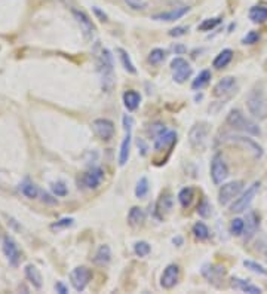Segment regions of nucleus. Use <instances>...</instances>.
I'll return each mask as SVG.
<instances>
[{"label": "nucleus", "mask_w": 267, "mask_h": 294, "mask_svg": "<svg viewBox=\"0 0 267 294\" xmlns=\"http://www.w3.org/2000/svg\"><path fill=\"white\" fill-rule=\"evenodd\" d=\"M247 107L252 116L258 121L267 118V98L261 86L252 88L247 97Z\"/></svg>", "instance_id": "nucleus-1"}, {"label": "nucleus", "mask_w": 267, "mask_h": 294, "mask_svg": "<svg viewBox=\"0 0 267 294\" xmlns=\"http://www.w3.org/2000/svg\"><path fill=\"white\" fill-rule=\"evenodd\" d=\"M227 124L230 125L232 128H235V129H239V131L251 134V135H260L261 134L258 125L252 122L251 119H248L239 108L230 110V113L227 115Z\"/></svg>", "instance_id": "nucleus-2"}, {"label": "nucleus", "mask_w": 267, "mask_h": 294, "mask_svg": "<svg viewBox=\"0 0 267 294\" xmlns=\"http://www.w3.org/2000/svg\"><path fill=\"white\" fill-rule=\"evenodd\" d=\"M96 65H98V72H100L101 82H103V88L106 91H110L111 86H113L114 72H113V57H111V52L109 49L101 51Z\"/></svg>", "instance_id": "nucleus-3"}, {"label": "nucleus", "mask_w": 267, "mask_h": 294, "mask_svg": "<svg viewBox=\"0 0 267 294\" xmlns=\"http://www.w3.org/2000/svg\"><path fill=\"white\" fill-rule=\"evenodd\" d=\"M209 134V126L205 122H199L191 126L189 132V141L195 150H202L206 144V139Z\"/></svg>", "instance_id": "nucleus-4"}, {"label": "nucleus", "mask_w": 267, "mask_h": 294, "mask_svg": "<svg viewBox=\"0 0 267 294\" xmlns=\"http://www.w3.org/2000/svg\"><path fill=\"white\" fill-rule=\"evenodd\" d=\"M260 186H261L260 182L252 183L251 186L247 189V192L232 203V211H233V213H242V211L248 210L250 205H251V202L254 201V198L257 196V193H258V190H260Z\"/></svg>", "instance_id": "nucleus-5"}, {"label": "nucleus", "mask_w": 267, "mask_h": 294, "mask_svg": "<svg viewBox=\"0 0 267 294\" xmlns=\"http://www.w3.org/2000/svg\"><path fill=\"white\" fill-rule=\"evenodd\" d=\"M132 125H134V121L131 116L126 115L124 118V126H125L126 135L122 144H120V152H119V165L124 167L126 165L128 159H129V153H131V140H132Z\"/></svg>", "instance_id": "nucleus-6"}, {"label": "nucleus", "mask_w": 267, "mask_h": 294, "mask_svg": "<svg viewBox=\"0 0 267 294\" xmlns=\"http://www.w3.org/2000/svg\"><path fill=\"white\" fill-rule=\"evenodd\" d=\"M227 177H229L227 164L224 162L223 156L215 155L212 157V164H211V178H212V183L220 186Z\"/></svg>", "instance_id": "nucleus-7"}, {"label": "nucleus", "mask_w": 267, "mask_h": 294, "mask_svg": "<svg viewBox=\"0 0 267 294\" xmlns=\"http://www.w3.org/2000/svg\"><path fill=\"white\" fill-rule=\"evenodd\" d=\"M91 270L85 266H79L76 269L71 270L70 274V281H71V285L76 291H83L86 288V285L89 284L91 281Z\"/></svg>", "instance_id": "nucleus-8"}, {"label": "nucleus", "mask_w": 267, "mask_h": 294, "mask_svg": "<svg viewBox=\"0 0 267 294\" xmlns=\"http://www.w3.org/2000/svg\"><path fill=\"white\" fill-rule=\"evenodd\" d=\"M171 69H173L174 80L177 83H184L191 76V67L184 58H180V57L174 58L171 61Z\"/></svg>", "instance_id": "nucleus-9"}, {"label": "nucleus", "mask_w": 267, "mask_h": 294, "mask_svg": "<svg viewBox=\"0 0 267 294\" xmlns=\"http://www.w3.org/2000/svg\"><path fill=\"white\" fill-rule=\"evenodd\" d=\"M242 187H244L242 182H230V183L223 185L220 187V192H219V202L221 205L230 203L240 193Z\"/></svg>", "instance_id": "nucleus-10"}, {"label": "nucleus", "mask_w": 267, "mask_h": 294, "mask_svg": "<svg viewBox=\"0 0 267 294\" xmlns=\"http://www.w3.org/2000/svg\"><path fill=\"white\" fill-rule=\"evenodd\" d=\"M2 250H3V254L6 256V259L9 260V263L12 266H16L21 260V253H19V248L16 245V242L9 236H3V244H2Z\"/></svg>", "instance_id": "nucleus-11"}, {"label": "nucleus", "mask_w": 267, "mask_h": 294, "mask_svg": "<svg viewBox=\"0 0 267 294\" xmlns=\"http://www.w3.org/2000/svg\"><path fill=\"white\" fill-rule=\"evenodd\" d=\"M95 134L104 141H109L114 135V124L109 119H95L92 124Z\"/></svg>", "instance_id": "nucleus-12"}, {"label": "nucleus", "mask_w": 267, "mask_h": 294, "mask_svg": "<svg viewBox=\"0 0 267 294\" xmlns=\"http://www.w3.org/2000/svg\"><path fill=\"white\" fill-rule=\"evenodd\" d=\"M180 277V267L177 264H168L166 269L162 274V279H160V285L166 290L173 288L174 285L177 284Z\"/></svg>", "instance_id": "nucleus-13"}, {"label": "nucleus", "mask_w": 267, "mask_h": 294, "mask_svg": "<svg viewBox=\"0 0 267 294\" xmlns=\"http://www.w3.org/2000/svg\"><path fill=\"white\" fill-rule=\"evenodd\" d=\"M103 178H104V171L101 168H92L82 175V185L88 189H96L101 185Z\"/></svg>", "instance_id": "nucleus-14"}, {"label": "nucleus", "mask_w": 267, "mask_h": 294, "mask_svg": "<svg viewBox=\"0 0 267 294\" xmlns=\"http://www.w3.org/2000/svg\"><path fill=\"white\" fill-rule=\"evenodd\" d=\"M73 16H75V19L78 21V24L80 26L83 34H85L86 37H92V34H94L95 31V26L92 24L91 18L86 15L83 11H78V9H73Z\"/></svg>", "instance_id": "nucleus-15"}, {"label": "nucleus", "mask_w": 267, "mask_h": 294, "mask_svg": "<svg viewBox=\"0 0 267 294\" xmlns=\"http://www.w3.org/2000/svg\"><path fill=\"white\" fill-rule=\"evenodd\" d=\"M190 11L189 6H180V8H175L169 12H162V14H156L153 15V19L156 21H166V22H171L175 19H180L181 16H184Z\"/></svg>", "instance_id": "nucleus-16"}, {"label": "nucleus", "mask_w": 267, "mask_h": 294, "mask_svg": "<svg viewBox=\"0 0 267 294\" xmlns=\"http://www.w3.org/2000/svg\"><path fill=\"white\" fill-rule=\"evenodd\" d=\"M258 223H260V218L257 216L255 211H251L248 216H247V220H245V229H244V235H245V241H250L254 233L257 232L258 229Z\"/></svg>", "instance_id": "nucleus-17"}, {"label": "nucleus", "mask_w": 267, "mask_h": 294, "mask_svg": "<svg viewBox=\"0 0 267 294\" xmlns=\"http://www.w3.org/2000/svg\"><path fill=\"white\" fill-rule=\"evenodd\" d=\"M236 85V79L235 78H230V76H227V78L221 79L220 82L214 86V95L215 97H223V95H226V94H229L232 89H233V86Z\"/></svg>", "instance_id": "nucleus-18"}, {"label": "nucleus", "mask_w": 267, "mask_h": 294, "mask_svg": "<svg viewBox=\"0 0 267 294\" xmlns=\"http://www.w3.org/2000/svg\"><path fill=\"white\" fill-rule=\"evenodd\" d=\"M177 140V134L174 131H166L162 135H159L155 139V150H162L165 147L173 146L174 141Z\"/></svg>", "instance_id": "nucleus-19"}, {"label": "nucleus", "mask_w": 267, "mask_h": 294, "mask_svg": "<svg viewBox=\"0 0 267 294\" xmlns=\"http://www.w3.org/2000/svg\"><path fill=\"white\" fill-rule=\"evenodd\" d=\"M232 287L235 290H239L242 293H248V294H261V290L257 287V285H252L250 282L244 281V279L233 278L232 279Z\"/></svg>", "instance_id": "nucleus-20"}, {"label": "nucleus", "mask_w": 267, "mask_h": 294, "mask_svg": "<svg viewBox=\"0 0 267 294\" xmlns=\"http://www.w3.org/2000/svg\"><path fill=\"white\" fill-rule=\"evenodd\" d=\"M141 103V95L137 93V91H126L124 94V104L129 111H134L137 110V107L140 106Z\"/></svg>", "instance_id": "nucleus-21"}, {"label": "nucleus", "mask_w": 267, "mask_h": 294, "mask_svg": "<svg viewBox=\"0 0 267 294\" xmlns=\"http://www.w3.org/2000/svg\"><path fill=\"white\" fill-rule=\"evenodd\" d=\"M232 141H236V143H240V144H244V146H247L251 152H254V155L255 157H260V156L263 155V149H261V146H258L255 141H252L251 139H247V137H240V135H233V137H230Z\"/></svg>", "instance_id": "nucleus-22"}, {"label": "nucleus", "mask_w": 267, "mask_h": 294, "mask_svg": "<svg viewBox=\"0 0 267 294\" xmlns=\"http://www.w3.org/2000/svg\"><path fill=\"white\" fill-rule=\"evenodd\" d=\"M232 58H233V51H232V49H223L220 54L215 57L212 65H214L215 69L221 70V69H224V67L229 65V62L232 61Z\"/></svg>", "instance_id": "nucleus-23"}, {"label": "nucleus", "mask_w": 267, "mask_h": 294, "mask_svg": "<svg viewBox=\"0 0 267 294\" xmlns=\"http://www.w3.org/2000/svg\"><path fill=\"white\" fill-rule=\"evenodd\" d=\"M202 275L208 281H217L220 278L221 275H224V267H220V266H212V264H205L202 267Z\"/></svg>", "instance_id": "nucleus-24"}, {"label": "nucleus", "mask_w": 267, "mask_h": 294, "mask_svg": "<svg viewBox=\"0 0 267 294\" xmlns=\"http://www.w3.org/2000/svg\"><path fill=\"white\" fill-rule=\"evenodd\" d=\"M26 277L33 284V287L40 288L42 287V275L39 272V269L33 264H27L26 266Z\"/></svg>", "instance_id": "nucleus-25"}, {"label": "nucleus", "mask_w": 267, "mask_h": 294, "mask_svg": "<svg viewBox=\"0 0 267 294\" xmlns=\"http://www.w3.org/2000/svg\"><path fill=\"white\" fill-rule=\"evenodd\" d=\"M250 19L252 22L261 24L267 21V8L266 6H252L250 9Z\"/></svg>", "instance_id": "nucleus-26"}, {"label": "nucleus", "mask_w": 267, "mask_h": 294, "mask_svg": "<svg viewBox=\"0 0 267 294\" xmlns=\"http://www.w3.org/2000/svg\"><path fill=\"white\" fill-rule=\"evenodd\" d=\"M111 260V251L109 245H101L98 248L96 254L94 257V262L100 266H104V264H109V262Z\"/></svg>", "instance_id": "nucleus-27"}, {"label": "nucleus", "mask_w": 267, "mask_h": 294, "mask_svg": "<svg viewBox=\"0 0 267 294\" xmlns=\"http://www.w3.org/2000/svg\"><path fill=\"white\" fill-rule=\"evenodd\" d=\"M144 218H145L144 211L140 207H132L129 214H128V221H129L131 226H140V224H142Z\"/></svg>", "instance_id": "nucleus-28"}, {"label": "nucleus", "mask_w": 267, "mask_h": 294, "mask_svg": "<svg viewBox=\"0 0 267 294\" xmlns=\"http://www.w3.org/2000/svg\"><path fill=\"white\" fill-rule=\"evenodd\" d=\"M209 80H211V72H209V70H202V72L199 73V76L193 80L191 88H193L195 91L202 89V88H205V86L209 83Z\"/></svg>", "instance_id": "nucleus-29"}, {"label": "nucleus", "mask_w": 267, "mask_h": 294, "mask_svg": "<svg viewBox=\"0 0 267 294\" xmlns=\"http://www.w3.org/2000/svg\"><path fill=\"white\" fill-rule=\"evenodd\" d=\"M117 54H119L120 62H122V65H124V69H125L126 72L135 75V73H137V69H135V65H134V62L131 61V58H129V55H128V52H126L125 49L119 48V49H117Z\"/></svg>", "instance_id": "nucleus-30"}, {"label": "nucleus", "mask_w": 267, "mask_h": 294, "mask_svg": "<svg viewBox=\"0 0 267 294\" xmlns=\"http://www.w3.org/2000/svg\"><path fill=\"white\" fill-rule=\"evenodd\" d=\"M193 198H195V192H193L191 187H184V189L178 193V201H180L183 208L190 207L191 202H193Z\"/></svg>", "instance_id": "nucleus-31"}, {"label": "nucleus", "mask_w": 267, "mask_h": 294, "mask_svg": "<svg viewBox=\"0 0 267 294\" xmlns=\"http://www.w3.org/2000/svg\"><path fill=\"white\" fill-rule=\"evenodd\" d=\"M21 193H22L24 196L30 198V199H34V198H37V195H39V189H37L36 185H33L30 182H24V183L21 185Z\"/></svg>", "instance_id": "nucleus-32"}, {"label": "nucleus", "mask_w": 267, "mask_h": 294, "mask_svg": "<svg viewBox=\"0 0 267 294\" xmlns=\"http://www.w3.org/2000/svg\"><path fill=\"white\" fill-rule=\"evenodd\" d=\"M193 235H195L196 239L204 241V239H206V238L209 236V231H208V228L205 226L202 221H198V223L193 226Z\"/></svg>", "instance_id": "nucleus-33"}, {"label": "nucleus", "mask_w": 267, "mask_h": 294, "mask_svg": "<svg viewBox=\"0 0 267 294\" xmlns=\"http://www.w3.org/2000/svg\"><path fill=\"white\" fill-rule=\"evenodd\" d=\"M244 266H245L247 269L252 270V272L258 274V275L267 277V269L263 266V264L257 263V262H252V260H245V262H244Z\"/></svg>", "instance_id": "nucleus-34"}, {"label": "nucleus", "mask_w": 267, "mask_h": 294, "mask_svg": "<svg viewBox=\"0 0 267 294\" xmlns=\"http://www.w3.org/2000/svg\"><path fill=\"white\" fill-rule=\"evenodd\" d=\"M165 57H166L165 51L156 48V49H153V51L150 52V55H149V62L153 64V65H157V64H160V62L165 60Z\"/></svg>", "instance_id": "nucleus-35"}, {"label": "nucleus", "mask_w": 267, "mask_h": 294, "mask_svg": "<svg viewBox=\"0 0 267 294\" xmlns=\"http://www.w3.org/2000/svg\"><path fill=\"white\" fill-rule=\"evenodd\" d=\"M149 193V180L145 177H141L135 187V196L137 198H144Z\"/></svg>", "instance_id": "nucleus-36"}, {"label": "nucleus", "mask_w": 267, "mask_h": 294, "mask_svg": "<svg viewBox=\"0 0 267 294\" xmlns=\"http://www.w3.org/2000/svg\"><path fill=\"white\" fill-rule=\"evenodd\" d=\"M221 22V18H208V19H205L204 22L198 27V30H201V31H211L212 29H215L219 24Z\"/></svg>", "instance_id": "nucleus-37"}, {"label": "nucleus", "mask_w": 267, "mask_h": 294, "mask_svg": "<svg viewBox=\"0 0 267 294\" xmlns=\"http://www.w3.org/2000/svg\"><path fill=\"white\" fill-rule=\"evenodd\" d=\"M244 229H245V221L242 218H235L232 220V224H230V231L236 236H240L244 233Z\"/></svg>", "instance_id": "nucleus-38"}, {"label": "nucleus", "mask_w": 267, "mask_h": 294, "mask_svg": "<svg viewBox=\"0 0 267 294\" xmlns=\"http://www.w3.org/2000/svg\"><path fill=\"white\" fill-rule=\"evenodd\" d=\"M150 245L145 242V241H140V242H137L135 245H134V251H135V254L138 256V257H145L149 253H150Z\"/></svg>", "instance_id": "nucleus-39"}, {"label": "nucleus", "mask_w": 267, "mask_h": 294, "mask_svg": "<svg viewBox=\"0 0 267 294\" xmlns=\"http://www.w3.org/2000/svg\"><path fill=\"white\" fill-rule=\"evenodd\" d=\"M73 223H75V220H73L71 217H70V218H61V220H58L57 223L51 224V229H52V231H61V229H65V228H70Z\"/></svg>", "instance_id": "nucleus-40"}, {"label": "nucleus", "mask_w": 267, "mask_h": 294, "mask_svg": "<svg viewBox=\"0 0 267 294\" xmlns=\"http://www.w3.org/2000/svg\"><path fill=\"white\" fill-rule=\"evenodd\" d=\"M211 213H212V208H211L209 202L204 199V201L199 203V207H198V214L201 217H204V218H206V217L211 216Z\"/></svg>", "instance_id": "nucleus-41"}, {"label": "nucleus", "mask_w": 267, "mask_h": 294, "mask_svg": "<svg viewBox=\"0 0 267 294\" xmlns=\"http://www.w3.org/2000/svg\"><path fill=\"white\" fill-rule=\"evenodd\" d=\"M260 40V33L258 31H250L244 39H242V42L245 43V45H254V43H257Z\"/></svg>", "instance_id": "nucleus-42"}, {"label": "nucleus", "mask_w": 267, "mask_h": 294, "mask_svg": "<svg viewBox=\"0 0 267 294\" xmlns=\"http://www.w3.org/2000/svg\"><path fill=\"white\" fill-rule=\"evenodd\" d=\"M51 189H52V192H54L55 196H65V195H67V187H65V185L61 183V182H58V183H52Z\"/></svg>", "instance_id": "nucleus-43"}, {"label": "nucleus", "mask_w": 267, "mask_h": 294, "mask_svg": "<svg viewBox=\"0 0 267 294\" xmlns=\"http://www.w3.org/2000/svg\"><path fill=\"white\" fill-rule=\"evenodd\" d=\"M171 207H173V199H171V196H162V199L159 201V210L160 211H169L171 210Z\"/></svg>", "instance_id": "nucleus-44"}, {"label": "nucleus", "mask_w": 267, "mask_h": 294, "mask_svg": "<svg viewBox=\"0 0 267 294\" xmlns=\"http://www.w3.org/2000/svg\"><path fill=\"white\" fill-rule=\"evenodd\" d=\"M163 132H166V128H165V125L162 124H155L152 125V128H150V134L156 139L159 135H162Z\"/></svg>", "instance_id": "nucleus-45"}, {"label": "nucleus", "mask_w": 267, "mask_h": 294, "mask_svg": "<svg viewBox=\"0 0 267 294\" xmlns=\"http://www.w3.org/2000/svg\"><path fill=\"white\" fill-rule=\"evenodd\" d=\"M187 31H189L187 27H175L173 30H169V36H171V37H181V36H184Z\"/></svg>", "instance_id": "nucleus-46"}, {"label": "nucleus", "mask_w": 267, "mask_h": 294, "mask_svg": "<svg viewBox=\"0 0 267 294\" xmlns=\"http://www.w3.org/2000/svg\"><path fill=\"white\" fill-rule=\"evenodd\" d=\"M55 290H57L58 293H61V294H67V293H68L67 287L64 285L63 282H57V285H55Z\"/></svg>", "instance_id": "nucleus-47"}, {"label": "nucleus", "mask_w": 267, "mask_h": 294, "mask_svg": "<svg viewBox=\"0 0 267 294\" xmlns=\"http://www.w3.org/2000/svg\"><path fill=\"white\" fill-rule=\"evenodd\" d=\"M94 12H95V15L98 16L101 21H107V15L103 12V11H100V8H96V6H94Z\"/></svg>", "instance_id": "nucleus-48"}, {"label": "nucleus", "mask_w": 267, "mask_h": 294, "mask_svg": "<svg viewBox=\"0 0 267 294\" xmlns=\"http://www.w3.org/2000/svg\"><path fill=\"white\" fill-rule=\"evenodd\" d=\"M174 51H175V54H183V52H186V48L181 47V45H175Z\"/></svg>", "instance_id": "nucleus-49"}, {"label": "nucleus", "mask_w": 267, "mask_h": 294, "mask_svg": "<svg viewBox=\"0 0 267 294\" xmlns=\"http://www.w3.org/2000/svg\"><path fill=\"white\" fill-rule=\"evenodd\" d=\"M43 201H46V202H49V203H55V199H51V196L47 195V193H43Z\"/></svg>", "instance_id": "nucleus-50"}]
</instances>
